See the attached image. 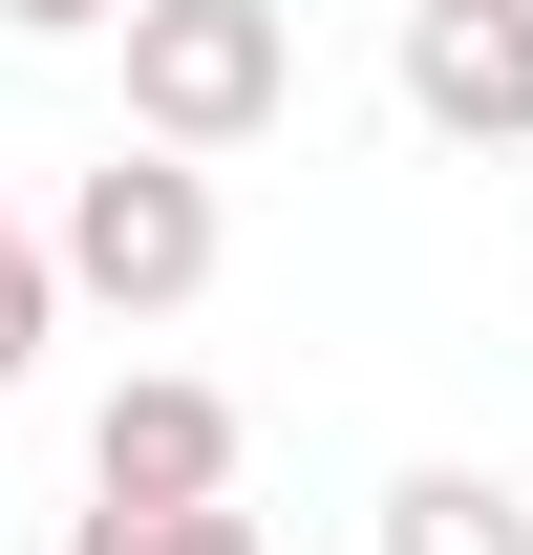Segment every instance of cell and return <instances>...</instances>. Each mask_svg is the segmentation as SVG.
Wrapping results in <instances>:
<instances>
[{
  "label": "cell",
  "instance_id": "obj_1",
  "mask_svg": "<svg viewBox=\"0 0 533 555\" xmlns=\"http://www.w3.org/2000/svg\"><path fill=\"white\" fill-rule=\"evenodd\" d=\"M299 107V22L277 0H129V129L150 150H257Z\"/></svg>",
  "mask_w": 533,
  "mask_h": 555
},
{
  "label": "cell",
  "instance_id": "obj_2",
  "mask_svg": "<svg viewBox=\"0 0 533 555\" xmlns=\"http://www.w3.org/2000/svg\"><path fill=\"white\" fill-rule=\"evenodd\" d=\"M65 278L86 299H129V321H171V299H213V171L193 150H107V171H65Z\"/></svg>",
  "mask_w": 533,
  "mask_h": 555
},
{
  "label": "cell",
  "instance_id": "obj_3",
  "mask_svg": "<svg viewBox=\"0 0 533 555\" xmlns=\"http://www.w3.org/2000/svg\"><path fill=\"white\" fill-rule=\"evenodd\" d=\"M86 491H107V513H213V491H235V385H193V363L107 385V406H86Z\"/></svg>",
  "mask_w": 533,
  "mask_h": 555
},
{
  "label": "cell",
  "instance_id": "obj_4",
  "mask_svg": "<svg viewBox=\"0 0 533 555\" xmlns=\"http://www.w3.org/2000/svg\"><path fill=\"white\" fill-rule=\"evenodd\" d=\"M405 129L533 150V0H405Z\"/></svg>",
  "mask_w": 533,
  "mask_h": 555
},
{
  "label": "cell",
  "instance_id": "obj_5",
  "mask_svg": "<svg viewBox=\"0 0 533 555\" xmlns=\"http://www.w3.org/2000/svg\"><path fill=\"white\" fill-rule=\"evenodd\" d=\"M385 555H533V491L512 470H405L385 491Z\"/></svg>",
  "mask_w": 533,
  "mask_h": 555
},
{
  "label": "cell",
  "instance_id": "obj_6",
  "mask_svg": "<svg viewBox=\"0 0 533 555\" xmlns=\"http://www.w3.org/2000/svg\"><path fill=\"white\" fill-rule=\"evenodd\" d=\"M65 555H277V534L235 513V491H213V513H107V491H86V513H65Z\"/></svg>",
  "mask_w": 533,
  "mask_h": 555
},
{
  "label": "cell",
  "instance_id": "obj_7",
  "mask_svg": "<svg viewBox=\"0 0 533 555\" xmlns=\"http://www.w3.org/2000/svg\"><path fill=\"white\" fill-rule=\"evenodd\" d=\"M43 321H65V257H43V235H22V214H0V385H22V363H43Z\"/></svg>",
  "mask_w": 533,
  "mask_h": 555
},
{
  "label": "cell",
  "instance_id": "obj_8",
  "mask_svg": "<svg viewBox=\"0 0 533 555\" xmlns=\"http://www.w3.org/2000/svg\"><path fill=\"white\" fill-rule=\"evenodd\" d=\"M22 43H129V0H0Z\"/></svg>",
  "mask_w": 533,
  "mask_h": 555
}]
</instances>
